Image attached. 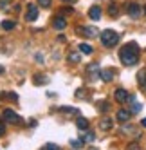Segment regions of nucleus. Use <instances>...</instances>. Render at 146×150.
<instances>
[{
  "mask_svg": "<svg viewBox=\"0 0 146 150\" xmlns=\"http://www.w3.org/2000/svg\"><path fill=\"white\" fill-rule=\"evenodd\" d=\"M139 56H141V49L135 42H130V44L121 47V51H119V60L124 65H135L139 62Z\"/></svg>",
  "mask_w": 146,
  "mask_h": 150,
  "instance_id": "nucleus-1",
  "label": "nucleus"
},
{
  "mask_svg": "<svg viewBox=\"0 0 146 150\" xmlns=\"http://www.w3.org/2000/svg\"><path fill=\"white\" fill-rule=\"evenodd\" d=\"M99 38H101L103 47H110L112 49V47H116L119 44V35L116 33V31H112V29H105L99 35Z\"/></svg>",
  "mask_w": 146,
  "mask_h": 150,
  "instance_id": "nucleus-2",
  "label": "nucleus"
},
{
  "mask_svg": "<svg viewBox=\"0 0 146 150\" xmlns=\"http://www.w3.org/2000/svg\"><path fill=\"white\" fill-rule=\"evenodd\" d=\"M2 117H4V121H7V123H20L22 121V117H20L13 109H4V112H2Z\"/></svg>",
  "mask_w": 146,
  "mask_h": 150,
  "instance_id": "nucleus-3",
  "label": "nucleus"
},
{
  "mask_svg": "<svg viewBox=\"0 0 146 150\" xmlns=\"http://www.w3.org/2000/svg\"><path fill=\"white\" fill-rule=\"evenodd\" d=\"M121 134H123V136H132V137H141V128L135 127V125H124V123H123Z\"/></svg>",
  "mask_w": 146,
  "mask_h": 150,
  "instance_id": "nucleus-4",
  "label": "nucleus"
},
{
  "mask_svg": "<svg viewBox=\"0 0 146 150\" xmlns=\"http://www.w3.org/2000/svg\"><path fill=\"white\" fill-rule=\"evenodd\" d=\"M78 33L83 35V36H87V38H94V36L99 35V31H98L96 25H83V27L78 29Z\"/></svg>",
  "mask_w": 146,
  "mask_h": 150,
  "instance_id": "nucleus-5",
  "label": "nucleus"
},
{
  "mask_svg": "<svg viewBox=\"0 0 146 150\" xmlns=\"http://www.w3.org/2000/svg\"><path fill=\"white\" fill-rule=\"evenodd\" d=\"M126 11H128L130 18H139L142 15V7L135 2H130V4H126Z\"/></svg>",
  "mask_w": 146,
  "mask_h": 150,
  "instance_id": "nucleus-6",
  "label": "nucleus"
},
{
  "mask_svg": "<svg viewBox=\"0 0 146 150\" xmlns=\"http://www.w3.org/2000/svg\"><path fill=\"white\" fill-rule=\"evenodd\" d=\"M38 18V6L36 4H29L27 6V13H25V20L27 22H34Z\"/></svg>",
  "mask_w": 146,
  "mask_h": 150,
  "instance_id": "nucleus-7",
  "label": "nucleus"
},
{
  "mask_svg": "<svg viewBox=\"0 0 146 150\" xmlns=\"http://www.w3.org/2000/svg\"><path fill=\"white\" fill-rule=\"evenodd\" d=\"M114 98H116L117 103H126L130 100V94H128V91H124V89H117L116 94H114Z\"/></svg>",
  "mask_w": 146,
  "mask_h": 150,
  "instance_id": "nucleus-8",
  "label": "nucleus"
},
{
  "mask_svg": "<svg viewBox=\"0 0 146 150\" xmlns=\"http://www.w3.org/2000/svg\"><path fill=\"white\" fill-rule=\"evenodd\" d=\"M53 27L58 29V31L65 29V27H67V20H65L63 16H56V18H53Z\"/></svg>",
  "mask_w": 146,
  "mask_h": 150,
  "instance_id": "nucleus-9",
  "label": "nucleus"
},
{
  "mask_svg": "<svg viewBox=\"0 0 146 150\" xmlns=\"http://www.w3.org/2000/svg\"><path fill=\"white\" fill-rule=\"evenodd\" d=\"M130 117H132V112H130V110H124V109L117 110V121H119V123H126Z\"/></svg>",
  "mask_w": 146,
  "mask_h": 150,
  "instance_id": "nucleus-10",
  "label": "nucleus"
},
{
  "mask_svg": "<svg viewBox=\"0 0 146 150\" xmlns=\"http://www.w3.org/2000/svg\"><path fill=\"white\" fill-rule=\"evenodd\" d=\"M137 81H139V87L142 91H146V69H141L137 74Z\"/></svg>",
  "mask_w": 146,
  "mask_h": 150,
  "instance_id": "nucleus-11",
  "label": "nucleus"
},
{
  "mask_svg": "<svg viewBox=\"0 0 146 150\" xmlns=\"http://www.w3.org/2000/svg\"><path fill=\"white\" fill-rule=\"evenodd\" d=\"M88 16H90L92 20H99V18H101V7H99V6H92L90 11H88Z\"/></svg>",
  "mask_w": 146,
  "mask_h": 150,
  "instance_id": "nucleus-12",
  "label": "nucleus"
},
{
  "mask_svg": "<svg viewBox=\"0 0 146 150\" xmlns=\"http://www.w3.org/2000/svg\"><path fill=\"white\" fill-rule=\"evenodd\" d=\"M99 127H101V130H110V128L114 127V121L110 120V117H103V120L99 121Z\"/></svg>",
  "mask_w": 146,
  "mask_h": 150,
  "instance_id": "nucleus-13",
  "label": "nucleus"
},
{
  "mask_svg": "<svg viewBox=\"0 0 146 150\" xmlns=\"http://www.w3.org/2000/svg\"><path fill=\"white\" fill-rule=\"evenodd\" d=\"M108 15H110L112 18H117V16H119V6H117L116 2L108 4Z\"/></svg>",
  "mask_w": 146,
  "mask_h": 150,
  "instance_id": "nucleus-14",
  "label": "nucleus"
},
{
  "mask_svg": "<svg viewBox=\"0 0 146 150\" xmlns=\"http://www.w3.org/2000/svg\"><path fill=\"white\" fill-rule=\"evenodd\" d=\"M114 78V71H110V69H101V80L103 81H110Z\"/></svg>",
  "mask_w": 146,
  "mask_h": 150,
  "instance_id": "nucleus-15",
  "label": "nucleus"
},
{
  "mask_svg": "<svg viewBox=\"0 0 146 150\" xmlns=\"http://www.w3.org/2000/svg\"><path fill=\"white\" fill-rule=\"evenodd\" d=\"M76 125H78L79 130H88V120H85V117H78Z\"/></svg>",
  "mask_w": 146,
  "mask_h": 150,
  "instance_id": "nucleus-16",
  "label": "nucleus"
},
{
  "mask_svg": "<svg viewBox=\"0 0 146 150\" xmlns=\"http://www.w3.org/2000/svg\"><path fill=\"white\" fill-rule=\"evenodd\" d=\"M34 83L36 85H45V83H49V78L44 76V74H36V76H34Z\"/></svg>",
  "mask_w": 146,
  "mask_h": 150,
  "instance_id": "nucleus-17",
  "label": "nucleus"
},
{
  "mask_svg": "<svg viewBox=\"0 0 146 150\" xmlns=\"http://www.w3.org/2000/svg\"><path fill=\"white\" fill-rule=\"evenodd\" d=\"M15 25H16V22H13V20H4L2 22V29L4 31H11V29H15Z\"/></svg>",
  "mask_w": 146,
  "mask_h": 150,
  "instance_id": "nucleus-18",
  "label": "nucleus"
},
{
  "mask_svg": "<svg viewBox=\"0 0 146 150\" xmlns=\"http://www.w3.org/2000/svg\"><path fill=\"white\" fill-rule=\"evenodd\" d=\"M60 112L72 116V114H76V112H79V110H78V109H74V107H61V109H60Z\"/></svg>",
  "mask_w": 146,
  "mask_h": 150,
  "instance_id": "nucleus-19",
  "label": "nucleus"
},
{
  "mask_svg": "<svg viewBox=\"0 0 146 150\" xmlns=\"http://www.w3.org/2000/svg\"><path fill=\"white\" fill-rule=\"evenodd\" d=\"M67 58H69L70 63H78V62H81V54H78V52H70Z\"/></svg>",
  "mask_w": 146,
  "mask_h": 150,
  "instance_id": "nucleus-20",
  "label": "nucleus"
},
{
  "mask_svg": "<svg viewBox=\"0 0 146 150\" xmlns=\"http://www.w3.org/2000/svg\"><path fill=\"white\" fill-rule=\"evenodd\" d=\"M81 139H85V141H94V134L92 132H87V130H81Z\"/></svg>",
  "mask_w": 146,
  "mask_h": 150,
  "instance_id": "nucleus-21",
  "label": "nucleus"
},
{
  "mask_svg": "<svg viewBox=\"0 0 146 150\" xmlns=\"http://www.w3.org/2000/svg\"><path fill=\"white\" fill-rule=\"evenodd\" d=\"M79 51L85 52V54H90V52H92V47H90L88 44H79Z\"/></svg>",
  "mask_w": 146,
  "mask_h": 150,
  "instance_id": "nucleus-22",
  "label": "nucleus"
},
{
  "mask_svg": "<svg viewBox=\"0 0 146 150\" xmlns=\"http://www.w3.org/2000/svg\"><path fill=\"white\" fill-rule=\"evenodd\" d=\"M70 145H72V148H81L83 146V139H72V141H70Z\"/></svg>",
  "mask_w": 146,
  "mask_h": 150,
  "instance_id": "nucleus-23",
  "label": "nucleus"
},
{
  "mask_svg": "<svg viewBox=\"0 0 146 150\" xmlns=\"http://www.w3.org/2000/svg\"><path fill=\"white\" fill-rule=\"evenodd\" d=\"M87 71H88V74H98V72H99V67L96 65V63H90Z\"/></svg>",
  "mask_w": 146,
  "mask_h": 150,
  "instance_id": "nucleus-24",
  "label": "nucleus"
},
{
  "mask_svg": "<svg viewBox=\"0 0 146 150\" xmlns=\"http://www.w3.org/2000/svg\"><path fill=\"white\" fill-rule=\"evenodd\" d=\"M41 150H61L58 145H53V143H49V145H45L44 148H41Z\"/></svg>",
  "mask_w": 146,
  "mask_h": 150,
  "instance_id": "nucleus-25",
  "label": "nucleus"
},
{
  "mask_svg": "<svg viewBox=\"0 0 146 150\" xmlns=\"http://www.w3.org/2000/svg\"><path fill=\"white\" fill-rule=\"evenodd\" d=\"M51 4H53V0H38V6L41 7H49Z\"/></svg>",
  "mask_w": 146,
  "mask_h": 150,
  "instance_id": "nucleus-26",
  "label": "nucleus"
},
{
  "mask_svg": "<svg viewBox=\"0 0 146 150\" xmlns=\"http://www.w3.org/2000/svg\"><path fill=\"white\" fill-rule=\"evenodd\" d=\"M128 101H132V103H133V110H135V112H139V110H141V109H142V105H141V103H137V101H133V100H132V98H130V100H128Z\"/></svg>",
  "mask_w": 146,
  "mask_h": 150,
  "instance_id": "nucleus-27",
  "label": "nucleus"
},
{
  "mask_svg": "<svg viewBox=\"0 0 146 150\" xmlns=\"http://www.w3.org/2000/svg\"><path fill=\"white\" fill-rule=\"evenodd\" d=\"M6 134V127H4V123L0 121V136H4Z\"/></svg>",
  "mask_w": 146,
  "mask_h": 150,
  "instance_id": "nucleus-28",
  "label": "nucleus"
},
{
  "mask_svg": "<svg viewBox=\"0 0 146 150\" xmlns=\"http://www.w3.org/2000/svg\"><path fill=\"white\" fill-rule=\"evenodd\" d=\"M9 98H11V100H13V101H16V100H18V96H16V94H15V92H11V94H9Z\"/></svg>",
  "mask_w": 146,
  "mask_h": 150,
  "instance_id": "nucleus-29",
  "label": "nucleus"
},
{
  "mask_svg": "<svg viewBox=\"0 0 146 150\" xmlns=\"http://www.w3.org/2000/svg\"><path fill=\"white\" fill-rule=\"evenodd\" d=\"M61 2H67V4H74L76 0H61Z\"/></svg>",
  "mask_w": 146,
  "mask_h": 150,
  "instance_id": "nucleus-30",
  "label": "nucleus"
},
{
  "mask_svg": "<svg viewBox=\"0 0 146 150\" xmlns=\"http://www.w3.org/2000/svg\"><path fill=\"white\" fill-rule=\"evenodd\" d=\"M142 127H146V117H144V120H142Z\"/></svg>",
  "mask_w": 146,
  "mask_h": 150,
  "instance_id": "nucleus-31",
  "label": "nucleus"
},
{
  "mask_svg": "<svg viewBox=\"0 0 146 150\" xmlns=\"http://www.w3.org/2000/svg\"><path fill=\"white\" fill-rule=\"evenodd\" d=\"M88 150H98V148H94V146H90V148H88Z\"/></svg>",
  "mask_w": 146,
  "mask_h": 150,
  "instance_id": "nucleus-32",
  "label": "nucleus"
},
{
  "mask_svg": "<svg viewBox=\"0 0 146 150\" xmlns=\"http://www.w3.org/2000/svg\"><path fill=\"white\" fill-rule=\"evenodd\" d=\"M142 11H144V13H146V6H144V9H142Z\"/></svg>",
  "mask_w": 146,
  "mask_h": 150,
  "instance_id": "nucleus-33",
  "label": "nucleus"
}]
</instances>
